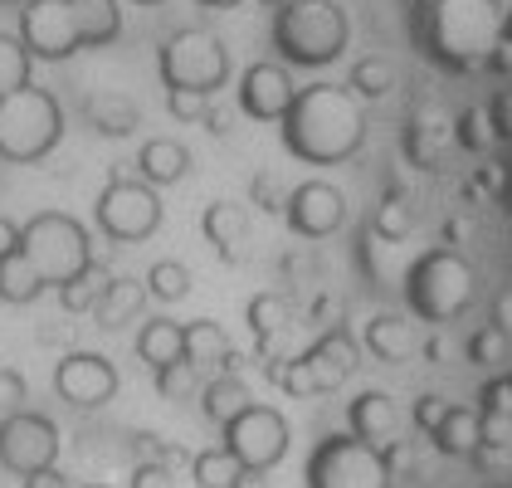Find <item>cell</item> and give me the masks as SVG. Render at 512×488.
<instances>
[{
	"label": "cell",
	"mask_w": 512,
	"mask_h": 488,
	"mask_svg": "<svg viewBox=\"0 0 512 488\" xmlns=\"http://www.w3.org/2000/svg\"><path fill=\"white\" fill-rule=\"evenodd\" d=\"M366 142V118H361V93L342 83H313L298 88L288 118H283V147L308 166L352 162Z\"/></svg>",
	"instance_id": "cell-1"
},
{
	"label": "cell",
	"mask_w": 512,
	"mask_h": 488,
	"mask_svg": "<svg viewBox=\"0 0 512 488\" xmlns=\"http://www.w3.org/2000/svg\"><path fill=\"white\" fill-rule=\"evenodd\" d=\"M118 0H30L20 10V40L30 59H69L79 49L118 40Z\"/></svg>",
	"instance_id": "cell-2"
},
{
	"label": "cell",
	"mask_w": 512,
	"mask_h": 488,
	"mask_svg": "<svg viewBox=\"0 0 512 488\" xmlns=\"http://www.w3.org/2000/svg\"><path fill=\"white\" fill-rule=\"evenodd\" d=\"M405 303L415 318L425 323H454L464 318L478 298V274L473 264L454 249V244H439V249H425L410 269H405Z\"/></svg>",
	"instance_id": "cell-3"
},
{
	"label": "cell",
	"mask_w": 512,
	"mask_h": 488,
	"mask_svg": "<svg viewBox=\"0 0 512 488\" xmlns=\"http://www.w3.org/2000/svg\"><path fill=\"white\" fill-rule=\"evenodd\" d=\"M503 10L498 0H434L430 5V49L444 64H483L503 44Z\"/></svg>",
	"instance_id": "cell-4"
},
{
	"label": "cell",
	"mask_w": 512,
	"mask_h": 488,
	"mask_svg": "<svg viewBox=\"0 0 512 488\" xmlns=\"http://www.w3.org/2000/svg\"><path fill=\"white\" fill-rule=\"evenodd\" d=\"M20 249L40 269L44 288H69L93 269L88 230H83L74 215H64V210H40L35 220H25L20 225Z\"/></svg>",
	"instance_id": "cell-5"
},
{
	"label": "cell",
	"mask_w": 512,
	"mask_h": 488,
	"mask_svg": "<svg viewBox=\"0 0 512 488\" xmlns=\"http://www.w3.org/2000/svg\"><path fill=\"white\" fill-rule=\"evenodd\" d=\"M274 44L288 64L322 69L347 49V15L337 0H288L274 20Z\"/></svg>",
	"instance_id": "cell-6"
},
{
	"label": "cell",
	"mask_w": 512,
	"mask_h": 488,
	"mask_svg": "<svg viewBox=\"0 0 512 488\" xmlns=\"http://www.w3.org/2000/svg\"><path fill=\"white\" fill-rule=\"evenodd\" d=\"M64 137V108L54 93L25 83L20 93L0 98V157L5 162H44Z\"/></svg>",
	"instance_id": "cell-7"
},
{
	"label": "cell",
	"mask_w": 512,
	"mask_h": 488,
	"mask_svg": "<svg viewBox=\"0 0 512 488\" xmlns=\"http://www.w3.org/2000/svg\"><path fill=\"white\" fill-rule=\"evenodd\" d=\"M395 454L356 435H327L308 459V488H391Z\"/></svg>",
	"instance_id": "cell-8"
},
{
	"label": "cell",
	"mask_w": 512,
	"mask_h": 488,
	"mask_svg": "<svg viewBox=\"0 0 512 488\" xmlns=\"http://www.w3.org/2000/svg\"><path fill=\"white\" fill-rule=\"evenodd\" d=\"M161 79H166V93L210 98L230 79V54L210 30H181L161 44Z\"/></svg>",
	"instance_id": "cell-9"
},
{
	"label": "cell",
	"mask_w": 512,
	"mask_h": 488,
	"mask_svg": "<svg viewBox=\"0 0 512 488\" xmlns=\"http://www.w3.org/2000/svg\"><path fill=\"white\" fill-rule=\"evenodd\" d=\"M356 342L347 327H332L322 342H313L303 357H293V362H269V381L283 386L288 396H317V391H332V386H342L347 376L356 371Z\"/></svg>",
	"instance_id": "cell-10"
},
{
	"label": "cell",
	"mask_w": 512,
	"mask_h": 488,
	"mask_svg": "<svg viewBox=\"0 0 512 488\" xmlns=\"http://www.w3.org/2000/svg\"><path fill=\"white\" fill-rule=\"evenodd\" d=\"M93 220H98V230L108 235V240L118 244H142L152 240L161 230V196L157 186H147V181H108L103 186V196L93 205Z\"/></svg>",
	"instance_id": "cell-11"
},
{
	"label": "cell",
	"mask_w": 512,
	"mask_h": 488,
	"mask_svg": "<svg viewBox=\"0 0 512 488\" xmlns=\"http://www.w3.org/2000/svg\"><path fill=\"white\" fill-rule=\"evenodd\" d=\"M225 449L239 459L244 474H269L278 459L288 454V420L269 406H254L239 410L235 420L225 425Z\"/></svg>",
	"instance_id": "cell-12"
},
{
	"label": "cell",
	"mask_w": 512,
	"mask_h": 488,
	"mask_svg": "<svg viewBox=\"0 0 512 488\" xmlns=\"http://www.w3.org/2000/svg\"><path fill=\"white\" fill-rule=\"evenodd\" d=\"M59 459V430L49 415H35V410H15L5 425H0V464L20 479L30 474H44L54 469Z\"/></svg>",
	"instance_id": "cell-13"
},
{
	"label": "cell",
	"mask_w": 512,
	"mask_h": 488,
	"mask_svg": "<svg viewBox=\"0 0 512 488\" xmlns=\"http://www.w3.org/2000/svg\"><path fill=\"white\" fill-rule=\"evenodd\" d=\"M283 220H288V230L303 235V240H327V235H337L342 220H347V196H342L332 181H303V186H293V196L283 201Z\"/></svg>",
	"instance_id": "cell-14"
},
{
	"label": "cell",
	"mask_w": 512,
	"mask_h": 488,
	"mask_svg": "<svg viewBox=\"0 0 512 488\" xmlns=\"http://www.w3.org/2000/svg\"><path fill=\"white\" fill-rule=\"evenodd\" d=\"M54 391L79 410L108 406L118 396V371L98 352H69L64 362L54 366Z\"/></svg>",
	"instance_id": "cell-15"
},
{
	"label": "cell",
	"mask_w": 512,
	"mask_h": 488,
	"mask_svg": "<svg viewBox=\"0 0 512 488\" xmlns=\"http://www.w3.org/2000/svg\"><path fill=\"white\" fill-rule=\"evenodd\" d=\"M293 98H298V88H293L283 64H254L239 79V108H244V118L254 122H283Z\"/></svg>",
	"instance_id": "cell-16"
},
{
	"label": "cell",
	"mask_w": 512,
	"mask_h": 488,
	"mask_svg": "<svg viewBox=\"0 0 512 488\" xmlns=\"http://www.w3.org/2000/svg\"><path fill=\"white\" fill-rule=\"evenodd\" d=\"M347 420H352L356 440L395 454V445H400V410H395V401L386 391H361L352 406H347Z\"/></svg>",
	"instance_id": "cell-17"
},
{
	"label": "cell",
	"mask_w": 512,
	"mask_h": 488,
	"mask_svg": "<svg viewBox=\"0 0 512 488\" xmlns=\"http://www.w3.org/2000/svg\"><path fill=\"white\" fill-rule=\"evenodd\" d=\"M361 347L376 357V362H410L415 357V347H420V337H415V323L410 318H400V313H376L371 323L361 327Z\"/></svg>",
	"instance_id": "cell-18"
},
{
	"label": "cell",
	"mask_w": 512,
	"mask_h": 488,
	"mask_svg": "<svg viewBox=\"0 0 512 488\" xmlns=\"http://www.w3.org/2000/svg\"><path fill=\"white\" fill-rule=\"evenodd\" d=\"M454 137H459V132H454V118H449V113L420 108V113L410 118V132H405V157L415 166H434L439 152H444Z\"/></svg>",
	"instance_id": "cell-19"
},
{
	"label": "cell",
	"mask_w": 512,
	"mask_h": 488,
	"mask_svg": "<svg viewBox=\"0 0 512 488\" xmlns=\"http://www.w3.org/2000/svg\"><path fill=\"white\" fill-rule=\"evenodd\" d=\"M200 230H205V240L215 244V249H220L230 264H235V259H244V244H249V215H244V205H239V201L205 205Z\"/></svg>",
	"instance_id": "cell-20"
},
{
	"label": "cell",
	"mask_w": 512,
	"mask_h": 488,
	"mask_svg": "<svg viewBox=\"0 0 512 488\" xmlns=\"http://www.w3.org/2000/svg\"><path fill=\"white\" fill-rule=\"evenodd\" d=\"M430 445L439 449V454H449V459H478V449H483V415L469 406H454L439 420Z\"/></svg>",
	"instance_id": "cell-21"
},
{
	"label": "cell",
	"mask_w": 512,
	"mask_h": 488,
	"mask_svg": "<svg viewBox=\"0 0 512 488\" xmlns=\"http://www.w3.org/2000/svg\"><path fill=\"white\" fill-rule=\"evenodd\" d=\"M137 357L152 366V371L186 362V323H171V318L142 323V332H137Z\"/></svg>",
	"instance_id": "cell-22"
},
{
	"label": "cell",
	"mask_w": 512,
	"mask_h": 488,
	"mask_svg": "<svg viewBox=\"0 0 512 488\" xmlns=\"http://www.w3.org/2000/svg\"><path fill=\"white\" fill-rule=\"evenodd\" d=\"M137 166H142V181L147 186H176L191 171V152L176 137H152V142H142Z\"/></svg>",
	"instance_id": "cell-23"
},
{
	"label": "cell",
	"mask_w": 512,
	"mask_h": 488,
	"mask_svg": "<svg viewBox=\"0 0 512 488\" xmlns=\"http://www.w3.org/2000/svg\"><path fill=\"white\" fill-rule=\"evenodd\" d=\"M142 303H147V284H137V279H108L103 293H98V303H93V313H98L103 327H122L142 313Z\"/></svg>",
	"instance_id": "cell-24"
},
{
	"label": "cell",
	"mask_w": 512,
	"mask_h": 488,
	"mask_svg": "<svg viewBox=\"0 0 512 488\" xmlns=\"http://www.w3.org/2000/svg\"><path fill=\"white\" fill-rule=\"evenodd\" d=\"M254 406V396H249V386L239 381V376H215V381H205V391H200V410H205V420H215L220 430L235 420L239 410Z\"/></svg>",
	"instance_id": "cell-25"
},
{
	"label": "cell",
	"mask_w": 512,
	"mask_h": 488,
	"mask_svg": "<svg viewBox=\"0 0 512 488\" xmlns=\"http://www.w3.org/2000/svg\"><path fill=\"white\" fill-rule=\"evenodd\" d=\"M235 357V347H230V337H225V327L210 323V318H196V323H186V362L196 366H230Z\"/></svg>",
	"instance_id": "cell-26"
},
{
	"label": "cell",
	"mask_w": 512,
	"mask_h": 488,
	"mask_svg": "<svg viewBox=\"0 0 512 488\" xmlns=\"http://www.w3.org/2000/svg\"><path fill=\"white\" fill-rule=\"evenodd\" d=\"M44 293V279H40V269L25 259V249H15L10 259H0V303H35Z\"/></svg>",
	"instance_id": "cell-27"
},
{
	"label": "cell",
	"mask_w": 512,
	"mask_h": 488,
	"mask_svg": "<svg viewBox=\"0 0 512 488\" xmlns=\"http://www.w3.org/2000/svg\"><path fill=\"white\" fill-rule=\"evenodd\" d=\"M88 118L98 132H108V137H127L132 127H137V108L122 98V93H98V98H88Z\"/></svg>",
	"instance_id": "cell-28"
},
{
	"label": "cell",
	"mask_w": 512,
	"mask_h": 488,
	"mask_svg": "<svg viewBox=\"0 0 512 488\" xmlns=\"http://www.w3.org/2000/svg\"><path fill=\"white\" fill-rule=\"evenodd\" d=\"M191 293V269L181 264V259H157L152 269H147V298H157V303H181Z\"/></svg>",
	"instance_id": "cell-29"
},
{
	"label": "cell",
	"mask_w": 512,
	"mask_h": 488,
	"mask_svg": "<svg viewBox=\"0 0 512 488\" xmlns=\"http://www.w3.org/2000/svg\"><path fill=\"white\" fill-rule=\"evenodd\" d=\"M196 484L200 488H239L244 484V469H239V459L230 449H205L196 454Z\"/></svg>",
	"instance_id": "cell-30"
},
{
	"label": "cell",
	"mask_w": 512,
	"mask_h": 488,
	"mask_svg": "<svg viewBox=\"0 0 512 488\" xmlns=\"http://www.w3.org/2000/svg\"><path fill=\"white\" fill-rule=\"evenodd\" d=\"M30 83V49L15 35H0V98L20 93Z\"/></svg>",
	"instance_id": "cell-31"
},
{
	"label": "cell",
	"mask_w": 512,
	"mask_h": 488,
	"mask_svg": "<svg viewBox=\"0 0 512 488\" xmlns=\"http://www.w3.org/2000/svg\"><path fill=\"white\" fill-rule=\"evenodd\" d=\"M249 327H254V337H259L264 347H274V332L288 327V303H283L278 293H259V298L249 303Z\"/></svg>",
	"instance_id": "cell-32"
},
{
	"label": "cell",
	"mask_w": 512,
	"mask_h": 488,
	"mask_svg": "<svg viewBox=\"0 0 512 488\" xmlns=\"http://www.w3.org/2000/svg\"><path fill=\"white\" fill-rule=\"evenodd\" d=\"M395 88V69L386 59H361L352 69V93H366V98H381Z\"/></svg>",
	"instance_id": "cell-33"
},
{
	"label": "cell",
	"mask_w": 512,
	"mask_h": 488,
	"mask_svg": "<svg viewBox=\"0 0 512 488\" xmlns=\"http://www.w3.org/2000/svg\"><path fill=\"white\" fill-rule=\"evenodd\" d=\"M157 391L166 401H186V396L196 391V366L176 362V366H166V371H157Z\"/></svg>",
	"instance_id": "cell-34"
},
{
	"label": "cell",
	"mask_w": 512,
	"mask_h": 488,
	"mask_svg": "<svg viewBox=\"0 0 512 488\" xmlns=\"http://www.w3.org/2000/svg\"><path fill=\"white\" fill-rule=\"evenodd\" d=\"M64 293V308H74V313H88L93 303H98V293H103V284H98V274L88 269L79 284H69V288H59Z\"/></svg>",
	"instance_id": "cell-35"
},
{
	"label": "cell",
	"mask_w": 512,
	"mask_h": 488,
	"mask_svg": "<svg viewBox=\"0 0 512 488\" xmlns=\"http://www.w3.org/2000/svg\"><path fill=\"white\" fill-rule=\"evenodd\" d=\"M132 488H176L171 464H166V459H147V464H137V469H132Z\"/></svg>",
	"instance_id": "cell-36"
},
{
	"label": "cell",
	"mask_w": 512,
	"mask_h": 488,
	"mask_svg": "<svg viewBox=\"0 0 512 488\" xmlns=\"http://www.w3.org/2000/svg\"><path fill=\"white\" fill-rule=\"evenodd\" d=\"M454 410V401H439V396H420V406H415V425L425 430V435H434L439 430V420Z\"/></svg>",
	"instance_id": "cell-37"
},
{
	"label": "cell",
	"mask_w": 512,
	"mask_h": 488,
	"mask_svg": "<svg viewBox=\"0 0 512 488\" xmlns=\"http://www.w3.org/2000/svg\"><path fill=\"white\" fill-rule=\"evenodd\" d=\"M205 103H210V98H196V93H171V113H176V118H205Z\"/></svg>",
	"instance_id": "cell-38"
},
{
	"label": "cell",
	"mask_w": 512,
	"mask_h": 488,
	"mask_svg": "<svg viewBox=\"0 0 512 488\" xmlns=\"http://www.w3.org/2000/svg\"><path fill=\"white\" fill-rule=\"evenodd\" d=\"M15 401H25V381L10 366H0V406H15Z\"/></svg>",
	"instance_id": "cell-39"
},
{
	"label": "cell",
	"mask_w": 512,
	"mask_h": 488,
	"mask_svg": "<svg viewBox=\"0 0 512 488\" xmlns=\"http://www.w3.org/2000/svg\"><path fill=\"white\" fill-rule=\"evenodd\" d=\"M15 249H20V225L0 215V259H10Z\"/></svg>",
	"instance_id": "cell-40"
},
{
	"label": "cell",
	"mask_w": 512,
	"mask_h": 488,
	"mask_svg": "<svg viewBox=\"0 0 512 488\" xmlns=\"http://www.w3.org/2000/svg\"><path fill=\"white\" fill-rule=\"evenodd\" d=\"M25 488H64V474L59 469H44V474H30Z\"/></svg>",
	"instance_id": "cell-41"
},
{
	"label": "cell",
	"mask_w": 512,
	"mask_h": 488,
	"mask_svg": "<svg viewBox=\"0 0 512 488\" xmlns=\"http://www.w3.org/2000/svg\"><path fill=\"white\" fill-rule=\"evenodd\" d=\"M200 5H220L225 10V5H239V0H200Z\"/></svg>",
	"instance_id": "cell-42"
},
{
	"label": "cell",
	"mask_w": 512,
	"mask_h": 488,
	"mask_svg": "<svg viewBox=\"0 0 512 488\" xmlns=\"http://www.w3.org/2000/svg\"><path fill=\"white\" fill-rule=\"evenodd\" d=\"M137 5H161V0H137Z\"/></svg>",
	"instance_id": "cell-43"
},
{
	"label": "cell",
	"mask_w": 512,
	"mask_h": 488,
	"mask_svg": "<svg viewBox=\"0 0 512 488\" xmlns=\"http://www.w3.org/2000/svg\"><path fill=\"white\" fill-rule=\"evenodd\" d=\"M88 488H103V484H88Z\"/></svg>",
	"instance_id": "cell-44"
}]
</instances>
